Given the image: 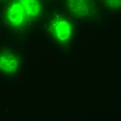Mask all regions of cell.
Listing matches in <instances>:
<instances>
[{
  "label": "cell",
  "mask_w": 121,
  "mask_h": 121,
  "mask_svg": "<svg viewBox=\"0 0 121 121\" xmlns=\"http://www.w3.org/2000/svg\"><path fill=\"white\" fill-rule=\"evenodd\" d=\"M45 0H9L2 9V23L15 35L32 31L46 15Z\"/></svg>",
  "instance_id": "6da1fadb"
},
{
  "label": "cell",
  "mask_w": 121,
  "mask_h": 121,
  "mask_svg": "<svg viewBox=\"0 0 121 121\" xmlns=\"http://www.w3.org/2000/svg\"><path fill=\"white\" fill-rule=\"evenodd\" d=\"M43 30L52 45L62 51L73 49L79 38L77 21L63 10H55L49 13L45 20Z\"/></svg>",
  "instance_id": "7a4b0ae2"
},
{
  "label": "cell",
  "mask_w": 121,
  "mask_h": 121,
  "mask_svg": "<svg viewBox=\"0 0 121 121\" xmlns=\"http://www.w3.org/2000/svg\"><path fill=\"white\" fill-rule=\"evenodd\" d=\"M26 66L23 50L16 46H0V80L18 81Z\"/></svg>",
  "instance_id": "3957f363"
},
{
  "label": "cell",
  "mask_w": 121,
  "mask_h": 121,
  "mask_svg": "<svg viewBox=\"0 0 121 121\" xmlns=\"http://www.w3.org/2000/svg\"><path fill=\"white\" fill-rule=\"evenodd\" d=\"M63 12L78 22H91L101 9L99 0H62Z\"/></svg>",
  "instance_id": "277c9868"
},
{
  "label": "cell",
  "mask_w": 121,
  "mask_h": 121,
  "mask_svg": "<svg viewBox=\"0 0 121 121\" xmlns=\"http://www.w3.org/2000/svg\"><path fill=\"white\" fill-rule=\"evenodd\" d=\"M101 9L111 15H121V0H99Z\"/></svg>",
  "instance_id": "5b68a950"
},
{
  "label": "cell",
  "mask_w": 121,
  "mask_h": 121,
  "mask_svg": "<svg viewBox=\"0 0 121 121\" xmlns=\"http://www.w3.org/2000/svg\"><path fill=\"white\" fill-rule=\"evenodd\" d=\"M9 0H0V3H6V2H9Z\"/></svg>",
  "instance_id": "8992f818"
},
{
  "label": "cell",
  "mask_w": 121,
  "mask_h": 121,
  "mask_svg": "<svg viewBox=\"0 0 121 121\" xmlns=\"http://www.w3.org/2000/svg\"><path fill=\"white\" fill-rule=\"evenodd\" d=\"M46 2H48V1H54V0H45Z\"/></svg>",
  "instance_id": "52a82bcc"
}]
</instances>
